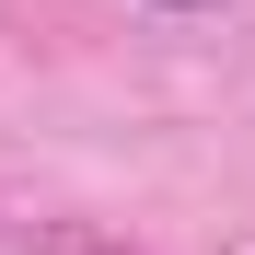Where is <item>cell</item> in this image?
<instances>
[{"instance_id": "cell-1", "label": "cell", "mask_w": 255, "mask_h": 255, "mask_svg": "<svg viewBox=\"0 0 255 255\" xmlns=\"http://www.w3.org/2000/svg\"><path fill=\"white\" fill-rule=\"evenodd\" d=\"M151 12H221V0H151Z\"/></svg>"}]
</instances>
